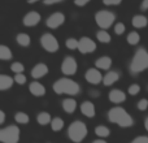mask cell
Instances as JSON below:
<instances>
[{
  "label": "cell",
  "mask_w": 148,
  "mask_h": 143,
  "mask_svg": "<svg viewBox=\"0 0 148 143\" xmlns=\"http://www.w3.org/2000/svg\"><path fill=\"white\" fill-rule=\"evenodd\" d=\"M87 3H88V0H83V1H79V0H77L75 5H78V7H83V5L87 4Z\"/></svg>",
  "instance_id": "74e56055"
},
{
  "label": "cell",
  "mask_w": 148,
  "mask_h": 143,
  "mask_svg": "<svg viewBox=\"0 0 148 143\" xmlns=\"http://www.w3.org/2000/svg\"><path fill=\"white\" fill-rule=\"evenodd\" d=\"M0 59L1 60H10L12 59V52L7 46H0Z\"/></svg>",
  "instance_id": "603a6c76"
},
{
  "label": "cell",
  "mask_w": 148,
  "mask_h": 143,
  "mask_svg": "<svg viewBox=\"0 0 148 143\" xmlns=\"http://www.w3.org/2000/svg\"><path fill=\"white\" fill-rule=\"evenodd\" d=\"M114 18H116L114 13L109 12V10H100V12H97L96 16H95V21H96V23L103 30L110 28L112 23L114 22Z\"/></svg>",
  "instance_id": "8992f818"
},
{
  "label": "cell",
  "mask_w": 148,
  "mask_h": 143,
  "mask_svg": "<svg viewBox=\"0 0 148 143\" xmlns=\"http://www.w3.org/2000/svg\"><path fill=\"white\" fill-rule=\"evenodd\" d=\"M138 108L140 111H146L147 108H148V100L147 99H142V100H139V103H138Z\"/></svg>",
  "instance_id": "e575fe53"
},
{
  "label": "cell",
  "mask_w": 148,
  "mask_h": 143,
  "mask_svg": "<svg viewBox=\"0 0 148 143\" xmlns=\"http://www.w3.org/2000/svg\"><path fill=\"white\" fill-rule=\"evenodd\" d=\"M53 90L56 94H68V95H77L79 92V85L69 78L57 79L53 85Z\"/></svg>",
  "instance_id": "3957f363"
},
{
  "label": "cell",
  "mask_w": 148,
  "mask_h": 143,
  "mask_svg": "<svg viewBox=\"0 0 148 143\" xmlns=\"http://www.w3.org/2000/svg\"><path fill=\"white\" fill-rule=\"evenodd\" d=\"M68 135L73 142H82L87 135V126L82 121H74L68 129Z\"/></svg>",
  "instance_id": "277c9868"
},
{
  "label": "cell",
  "mask_w": 148,
  "mask_h": 143,
  "mask_svg": "<svg viewBox=\"0 0 148 143\" xmlns=\"http://www.w3.org/2000/svg\"><path fill=\"white\" fill-rule=\"evenodd\" d=\"M114 31H116V34L121 35V34L125 31V25H123V23H121V22H118L117 25L114 26Z\"/></svg>",
  "instance_id": "836d02e7"
},
{
  "label": "cell",
  "mask_w": 148,
  "mask_h": 143,
  "mask_svg": "<svg viewBox=\"0 0 148 143\" xmlns=\"http://www.w3.org/2000/svg\"><path fill=\"white\" fill-rule=\"evenodd\" d=\"M47 73H48V67H47L46 64H38L31 70V76H33L34 78H42V77H44Z\"/></svg>",
  "instance_id": "5bb4252c"
},
{
  "label": "cell",
  "mask_w": 148,
  "mask_h": 143,
  "mask_svg": "<svg viewBox=\"0 0 148 143\" xmlns=\"http://www.w3.org/2000/svg\"><path fill=\"white\" fill-rule=\"evenodd\" d=\"M139 41H140V36H139V34L135 33V31H133V33H130L127 35V42H129V44H131V46L138 44Z\"/></svg>",
  "instance_id": "4316f807"
},
{
  "label": "cell",
  "mask_w": 148,
  "mask_h": 143,
  "mask_svg": "<svg viewBox=\"0 0 148 143\" xmlns=\"http://www.w3.org/2000/svg\"><path fill=\"white\" fill-rule=\"evenodd\" d=\"M36 120H38L39 125H47V124L52 122L51 116H49V113H47V112H40L38 115V117H36Z\"/></svg>",
  "instance_id": "7402d4cb"
},
{
  "label": "cell",
  "mask_w": 148,
  "mask_h": 143,
  "mask_svg": "<svg viewBox=\"0 0 148 143\" xmlns=\"http://www.w3.org/2000/svg\"><path fill=\"white\" fill-rule=\"evenodd\" d=\"M86 79H87V82H90L91 85H99L104 78L101 77V73H100L99 70L91 68V69H88L86 72Z\"/></svg>",
  "instance_id": "8fae6325"
},
{
  "label": "cell",
  "mask_w": 148,
  "mask_h": 143,
  "mask_svg": "<svg viewBox=\"0 0 148 143\" xmlns=\"http://www.w3.org/2000/svg\"><path fill=\"white\" fill-rule=\"evenodd\" d=\"M66 47L69 50H75L79 47V41H77V39L74 38H69L66 39Z\"/></svg>",
  "instance_id": "f546056e"
},
{
  "label": "cell",
  "mask_w": 148,
  "mask_h": 143,
  "mask_svg": "<svg viewBox=\"0 0 148 143\" xmlns=\"http://www.w3.org/2000/svg\"><path fill=\"white\" fill-rule=\"evenodd\" d=\"M4 120H5V113L1 111V112H0V122L3 124V122H4Z\"/></svg>",
  "instance_id": "60d3db41"
},
{
  "label": "cell",
  "mask_w": 148,
  "mask_h": 143,
  "mask_svg": "<svg viewBox=\"0 0 148 143\" xmlns=\"http://www.w3.org/2000/svg\"><path fill=\"white\" fill-rule=\"evenodd\" d=\"M20 139V129L16 125H10L0 130V141L3 143H17Z\"/></svg>",
  "instance_id": "5b68a950"
},
{
  "label": "cell",
  "mask_w": 148,
  "mask_h": 143,
  "mask_svg": "<svg viewBox=\"0 0 148 143\" xmlns=\"http://www.w3.org/2000/svg\"><path fill=\"white\" fill-rule=\"evenodd\" d=\"M51 128H52V130H53V131L61 130V129L64 128V121H62L60 117L53 118V120H52V122H51Z\"/></svg>",
  "instance_id": "d4e9b609"
},
{
  "label": "cell",
  "mask_w": 148,
  "mask_h": 143,
  "mask_svg": "<svg viewBox=\"0 0 148 143\" xmlns=\"http://www.w3.org/2000/svg\"><path fill=\"white\" fill-rule=\"evenodd\" d=\"M108 118H109L110 122L117 124V125H120L121 128H130L134 122L131 116L121 107L112 108V109L108 112Z\"/></svg>",
  "instance_id": "6da1fadb"
},
{
  "label": "cell",
  "mask_w": 148,
  "mask_h": 143,
  "mask_svg": "<svg viewBox=\"0 0 148 143\" xmlns=\"http://www.w3.org/2000/svg\"><path fill=\"white\" fill-rule=\"evenodd\" d=\"M14 118L18 124H27L29 122V116L26 115L25 112H17L14 116Z\"/></svg>",
  "instance_id": "f1b7e54d"
},
{
  "label": "cell",
  "mask_w": 148,
  "mask_h": 143,
  "mask_svg": "<svg viewBox=\"0 0 148 143\" xmlns=\"http://www.w3.org/2000/svg\"><path fill=\"white\" fill-rule=\"evenodd\" d=\"M131 23H133V26H135V28L142 29V28H146L148 25V20H147V17H144V16L138 14V16H134L133 17Z\"/></svg>",
  "instance_id": "e0dca14e"
},
{
  "label": "cell",
  "mask_w": 148,
  "mask_h": 143,
  "mask_svg": "<svg viewBox=\"0 0 148 143\" xmlns=\"http://www.w3.org/2000/svg\"><path fill=\"white\" fill-rule=\"evenodd\" d=\"M139 91H140V86H139V85H131V86L129 87V94L133 95V96L138 95Z\"/></svg>",
  "instance_id": "1f68e13d"
},
{
  "label": "cell",
  "mask_w": 148,
  "mask_h": 143,
  "mask_svg": "<svg viewBox=\"0 0 148 143\" xmlns=\"http://www.w3.org/2000/svg\"><path fill=\"white\" fill-rule=\"evenodd\" d=\"M96 67L99 69H109L112 67V59L108 56H103V57H99L96 60Z\"/></svg>",
  "instance_id": "ac0fdd59"
},
{
  "label": "cell",
  "mask_w": 148,
  "mask_h": 143,
  "mask_svg": "<svg viewBox=\"0 0 148 143\" xmlns=\"http://www.w3.org/2000/svg\"><path fill=\"white\" fill-rule=\"evenodd\" d=\"M144 128H146V130L148 131V117L146 118V121H144Z\"/></svg>",
  "instance_id": "b9f144b4"
},
{
  "label": "cell",
  "mask_w": 148,
  "mask_h": 143,
  "mask_svg": "<svg viewBox=\"0 0 148 143\" xmlns=\"http://www.w3.org/2000/svg\"><path fill=\"white\" fill-rule=\"evenodd\" d=\"M13 81H14L13 78L5 76V74H1V76H0V90L10 89V87H12V85H13Z\"/></svg>",
  "instance_id": "ffe728a7"
},
{
  "label": "cell",
  "mask_w": 148,
  "mask_h": 143,
  "mask_svg": "<svg viewBox=\"0 0 148 143\" xmlns=\"http://www.w3.org/2000/svg\"><path fill=\"white\" fill-rule=\"evenodd\" d=\"M96 36H97V41L101 42V43H109V42H110V35L107 33V31H104V30L99 31Z\"/></svg>",
  "instance_id": "83f0119b"
},
{
  "label": "cell",
  "mask_w": 148,
  "mask_h": 143,
  "mask_svg": "<svg viewBox=\"0 0 148 143\" xmlns=\"http://www.w3.org/2000/svg\"><path fill=\"white\" fill-rule=\"evenodd\" d=\"M109 100L112 103H122L126 100V95L123 91H121V90H112V91L109 92Z\"/></svg>",
  "instance_id": "9a60e30c"
},
{
  "label": "cell",
  "mask_w": 148,
  "mask_h": 143,
  "mask_svg": "<svg viewBox=\"0 0 148 143\" xmlns=\"http://www.w3.org/2000/svg\"><path fill=\"white\" fill-rule=\"evenodd\" d=\"M148 68V52L144 48H139L135 52L130 64V70L133 74H138Z\"/></svg>",
  "instance_id": "7a4b0ae2"
},
{
  "label": "cell",
  "mask_w": 148,
  "mask_h": 143,
  "mask_svg": "<svg viewBox=\"0 0 148 143\" xmlns=\"http://www.w3.org/2000/svg\"><path fill=\"white\" fill-rule=\"evenodd\" d=\"M40 21V14L38 12H30L23 17V25L25 26H35Z\"/></svg>",
  "instance_id": "7c38bea8"
},
{
  "label": "cell",
  "mask_w": 148,
  "mask_h": 143,
  "mask_svg": "<svg viewBox=\"0 0 148 143\" xmlns=\"http://www.w3.org/2000/svg\"><path fill=\"white\" fill-rule=\"evenodd\" d=\"M92 143H107L105 141H103V139H97V141H94Z\"/></svg>",
  "instance_id": "7bdbcfd3"
},
{
  "label": "cell",
  "mask_w": 148,
  "mask_h": 143,
  "mask_svg": "<svg viewBox=\"0 0 148 143\" xmlns=\"http://www.w3.org/2000/svg\"><path fill=\"white\" fill-rule=\"evenodd\" d=\"M103 3H104L105 5H118V4H121L120 0H104Z\"/></svg>",
  "instance_id": "8d00e7d4"
},
{
  "label": "cell",
  "mask_w": 148,
  "mask_h": 143,
  "mask_svg": "<svg viewBox=\"0 0 148 143\" xmlns=\"http://www.w3.org/2000/svg\"><path fill=\"white\" fill-rule=\"evenodd\" d=\"M10 69L14 72L16 74H21L23 72V69H25V67H23L21 63H13L12 67H10Z\"/></svg>",
  "instance_id": "4dcf8cb0"
},
{
  "label": "cell",
  "mask_w": 148,
  "mask_h": 143,
  "mask_svg": "<svg viewBox=\"0 0 148 143\" xmlns=\"http://www.w3.org/2000/svg\"><path fill=\"white\" fill-rule=\"evenodd\" d=\"M29 90L34 96H43L46 94V87L39 82H31L30 86H29Z\"/></svg>",
  "instance_id": "4fadbf2b"
},
{
  "label": "cell",
  "mask_w": 148,
  "mask_h": 143,
  "mask_svg": "<svg viewBox=\"0 0 148 143\" xmlns=\"http://www.w3.org/2000/svg\"><path fill=\"white\" fill-rule=\"evenodd\" d=\"M14 82H16V83H18V85H25L26 83V77L23 76L22 73H21V74H16Z\"/></svg>",
  "instance_id": "d6a6232c"
},
{
  "label": "cell",
  "mask_w": 148,
  "mask_h": 143,
  "mask_svg": "<svg viewBox=\"0 0 148 143\" xmlns=\"http://www.w3.org/2000/svg\"><path fill=\"white\" fill-rule=\"evenodd\" d=\"M131 143H148V137H138V138H135Z\"/></svg>",
  "instance_id": "d590c367"
},
{
  "label": "cell",
  "mask_w": 148,
  "mask_h": 143,
  "mask_svg": "<svg viewBox=\"0 0 148 143\" xmlns=\"http://www.w3.org/2000/svg\"><path fill=\"white\" fill-rule=\"evenodd\" d=\"M118 78H120V76H118L117 72H109V73H107V76L104 77L103 82H104L105 86H110V85H113L114 82H117Z\"/></svg>",
  "instance_id": "d6986e66"
},
{
  "label": "cell",
  "mask_w": 148,
  "mask_h": 143,
  "mask_svg": "<svg viewBox=\"0 0 148 143\" xmlns=\"http://www.w3.org/2000/svg\"><path fill=\"white\" fill-rule=\"evenodd\" d=\"M57 3H60V1H57V0H48V1H44V4L49 5V4H57Z\"/></svg>",
  "instance_id": "ab89813d"
},
{
  "label": "cell",
  "mask_w": 148,
  "mask_h": 143,
  "mask_svg": "<svg viewBox=\"0 0 148 143\" xmlns=\"http://www.w3.org/2000/svg\"><path fill=\"white\" fill-rule=\"evenodd\" d=\"M40 44L46 51L51 52V54H53V52H56L59 50V42H57V39L52 34H44V35H42Z\"/></svg>",
  "instance_id": "52a82bcc"
},
{
  "label": "cell",
  "mask_w": 148,
  "mask_h": 143,
  "mask_svg": "<svg viewBox=\"0 0 148 143\" xmlns=\"http://www.w3.org/2000/svg\"><path fill=\"white\" fill-rule=\"evenodd\" d=\"M140 8H142V10H146V9H148V0H144V1L142 3Z\"/></svg>",
  "instance_id": "f35d334b"
},
{
  "label": "cell",
  "mask_w": 148,
  "mask_h": 143,
  "mask_svg": "<svg viewBox=\"0 0 148 143\" xmlns=\"http://www.w3.org/2000/svg\"><path fill=\"white\" fill-rule=\"evenodd\" d=\"M95 133H96V135H99L100 138H107V137H109L110 131L107 126L101 125V126H97V128L95 129Z\"/></svg>",
  "instance_id": "cb8c5ba5"
},
{
  "label": "cell",
  "mask_w": 148,
  "mask_h": 143,
  "mask_svg": "<svg viewBox=\"0 0 148 143\" xmlns=\"http://www.w3.org/2000/svg\"><path fill=\"white\" fill-rule=\"evenodd\" d=\"M17 43L20 44V46H29L30 44V36L27 35V34H18L17 35Z\"/></svg>",
  "instance_id": "484cf974"
},
{
  "label": "cell",
  "mask_w": 148,
  "mask_h": 143,
  "mask_svg": "<svg viewBox=\"0 0 148 143\" xmlns=\"http://www.w3.org/2000/svg\"><path fill=\"white\" fill-rule=\"evenodd\" d=\"M77 61L74 57H65V60L62 61V65H61V70L64 74H66V76H73V74H75L77 72Z\"/></svg>",
  "instance_id": "9c48e42d"
},
{
  "label": "cell",
  "mask_w": 148,
  "mask_h": 143,
  "mask_svg": "<svg viewBox=\"0 0 148 143\" xmlns=\"http://www.w3.org/2000/svg\"><path fill=\"white\" fill-rule=\"evenodd\" d=\"M79 52L81 54H90V52H94L96 50V44L92 39H90L88 36H83V38L79 39V47H78Z\"/></svg>",
  "instance_id": "ba28073f"
},
{
  "label": "cell",
  "mask_w": 148,
  "mask_h": 143,
  "mask_svg": "<svg viewBox=\"0 0 148 143\" xmlns=\"http://www.w3.org/2000/svg\"><path fill=\"white\" fill-rule=\"evenodd\" d=\"M81 111L87 117H94L95 116V105L91 102H83L81 104Z\"/></svg>",
  "instance_id": "2e32d148"
},
{
  "label": "cell",
  "mask_w": 148,
  "mask_h": 143,
  "mask_svg": "<svg viewBox=\"0 0 148 143\" xmlns=\"http://www.w3.org/2000/svg\"><path fill=\"white\" fill-rule=\"evenodd\" d=\"M65 22V16L60 12H56L53 14H51L47 18V26L51 29H56L59 26H61Z\"/></svg>",
  "instance_id": "30bf717a"
},
{
  "label": "cell",
  "mask_w": 148,
  "mask_h": 143,
  "mask_svg": "<svg viewBox=\"0 0 148 143\" xmlns=\"http://www.w3.org/2000/svg\"><path fill=\"white\" fill-rule=\"evenodd\" d=\"M62 108H64L65 112L73 113L74 111H75V108H77L75 100H74V99H65L64 102H62Z\"/></svg>",
  "instance_id": "44dd1931"
}]
</instances>
